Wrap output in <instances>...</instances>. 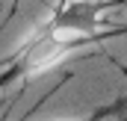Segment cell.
<instances>
[{"label": "cell", "instance_id": "1", "mask_svg": "<svg viewBox=\"0 0 127 121\" xmlns=\"http://www.w3.org/2000/svg\"><path fill=\"white\" fill-rule=\"evenodd\" d=\"M95 38H74V35H62V32L50 30L44 21L35 24L27 38L9 53V59L0 71V89L6 83H15V80H32L38 74H47L53 68H59L65 59H71L74 53H83V50H92Z\"/></svg>", "mask_w": 127, "mask_h": 121}, {"label": "cell", "instance_id": "2", "mask_svg": "<svg viewBox=\"0 0 127 121\" xmlns=\"http://www.w3.org/2000/svg\"><path fill=\"white\" fill-rule=\"evenodd\" d=\"M118 6H127V0H62L53 6L44 24L62 35L106 41L109 35L127 32V27H106V15Z\"/></svg>", "mask_w": 127, "mask_h": 121}, {"label": "cell", "instance_id": "3", "mask_svg": "<svg viewBox=\"0 0 127 121\" xmlns=\"http://www.w3.org/2000/svg\"><path fill=\"white\" fill-rule=\"evenodd\" d=\"M118 106H124V100H121V103H112V106H100L97 112L86 115V118H74V121H115V115L121 112Z\"/></svg>", "mask_w": 127, "mask_h": 121}]
</instances>
